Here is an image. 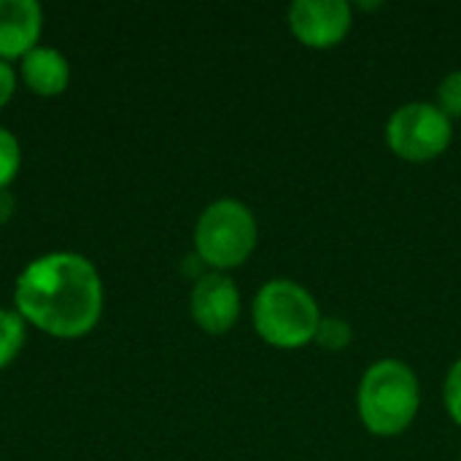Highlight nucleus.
<instances>
[{"instance_id": "1", "label": "nucleus", "mask_w": 461, "mask_h": 461, "mask_svg": "<svg viewBox=\"0 0 461 461\" xmlns=\"http://www.w3.org/2000/svg\"><path fill=\"white\" fill-rule=\"evenodd\" d=\"M16 313L54 338H84L103 313V281L95 265L73 251L32 259L14 292Z\"/></svg>"}, {"instance_id": "2", "label": "nucleus", "mask_w": 461, "mask_h": 461, "mask_svg": "<svg viewBox=\"0 0 461 461\" xmlns=\"http://www.w3.org/2000/svg\"><path fill=\"white\" fill-rule=\"evenodd\" d=\"M357 405L367 432L378 438L402 435L421 405V386L413 367L400 359L373 362L359 381Z\"/></svg>"}, {"instance_id": "3", "label": "nucleus", "mask_w": 461, "mask_h": 461, "mask_svg": "<svg viewBox=\"0 0 461 461\" xmlns=\"http://www.w3.org/2000/svg\"><path fill=\"white\" fill-rule=\"evenodd\" d=\"M259 338L276 348H303L316 338L321 313L313 294L289 278L267 281L251 305Z\"/></svg>"}, {"instance_id": "4", "label": "nucleus", "mask_w": 461, "mask_h": 461, "mask_svg": "<svg viewBox=\"0 0 461 461\" xmlns=\"http://www.w3.org/2000/svg\"><path fill=\"white\" fill-rule=\"evenodd\" d=\"M257 246V219L240 200L221 197L211 203L194 227V251L200 262L213 270H230L243 265Z\"/></svg>"}, {"instance_id": "5", "label": "nucleus", "mask_w": 461, "mask_h": 461, "mask_svg": "<svg viewBox=\"0 0 461 461\" xmlns=\"http://www.w3.org/2000/svg\"><path fill=\"white\" fill-rule=\"evenodd\" d=\"M451 116L435 103H405L386 122L389 149L408 162H429L440 157L451 146Z\"/></svg>"}, {"instance_id": "6", "label": "nucleus", "mask_w": 461, "mask_h": 461, "mask_svg": "<svg viewBox=\"0 0 461 461\" xmlns=\"http://www.w3.org/2000/svg\"><path fill=\"white\" fill-rule=\"evenodd\" d=\"M351 24V5L346 0H294L289 5V27L311 49L338 46Z\"/></svg>"}, {"instance_id": "7", "label": "nucleus", "mask_w": 461, "mask_h": 461, "mask_svg": "<svg viewBox=\"0 0 461 461\" xmlns=\"http://www.w3.org/2000/svg\"><path fill=\"white\" fill-rule=\"evenodd\" d=\"M189 311L197 327L208 335H224L235 327L240 316V292L235 281L219 270L205 273L197 278L192 297H189Z\"/></svg>"}, {"instance_id": "8", "label": "nucleus", "mask_w": 461, "mask_h": 461, "mask_svg": "<svg viewBox=\"0 0 461 461\" xmlns=\"http://www.w3.org/2000/svg\"><path fill=\"white\" fill-rule=\"evenodd\" d=\"M43 11L35 0H0V59L24 57L38 46Z\"/></svg>"}, {"instance_id": "9", "label": "nucleus", "mask_w": 461, "mask_h": 461, "mask_svg": "<svg viewBox=\"0 0 461 461\" xmlns=\"http://www.w3.org/2000/svg\"><path fill=\"white\" fill-rule=\"evenodd\" d=\"M22 81L30 92L41 97L62 95L70 84V65L68 59L49 46H35L22 57Z\"/></svg>"}, {"instance_id": "10", "label": "nucleus", "mask_w": 461, "mask_h": 461, "mask_svg": "<svg viewBox=\"0 0 461 461\" xmlns=\"http://www.w3.org/2000/svg\"><path fill=\"white\" fill-rule=\"evenodd\" d=\"M24 343V319L16 311L0 308V370L14 362Z\"/></svg>"}, {"instance_id": "11", "label": "nucleus", "mask_w": 461, "mask_h": 461, "mask_svg": "<svg viewBox=\"0 0 461 461\" xmlns=\"http://www.w3.org/2000/svg\"><path fill=\"white\" fill-rule=\"evenodd\" d=\"M354 338V330L346 319L340 316H321L319 330H316V343L327 351H343Z\"/></svg>"}, {"instance_id": "12", "label": "nucleus", "mask_w": 461, "mask_h": 461, "mask_svg": "<svg viewBox=\"0 0 461 461\" xmlns=\"http://www.w3.org/2000/svg\"><path fill=\"white\" fill-rule=\"evenodd\" d=\"M19 165H22V149H19V140L0 127V192L16 178L19 173Z\"/></svg>"}, {"instance_id": "13", "label": "nucleus", "mask_w": 461, "mask_h": 461, "mask_svg": "<svg viewBox=\"0 0 461 461\" xmlns=\"http://www.w3.org/2000/svg\"><path fill=\"white\" fill-rule=\"evenodd\" d=\"M438 105L448 116H461V70H451L438 86Z\"/></svg>"}, {"instance_id": "14", "label": "nucleus", "mask_w": 461, "mask_h": 461, "mask_svg": "<svg viewBox=\"0 0 461 461\" xmlns=\"http://www.w3.org/2000/svg\"><path fill=\"white\" fill-rule=\"evenodd\" d=\"M443 400L446 408L451 413V419L461 427V359H456L446 375V389H443Z\"/></svg>"}, {"instance_id": "15", "label": "nucleus", "mask_w": 461, "mask_h": 461, "mask_svg": "<svg viewBox=\"0 0 461 461\" xmlns=\"http://www.w3.org/2000/svg\"><path fill=\"white\" fill-rule=\"evenodd\" d=\"M14 89H16V73L8 62L0 59V108L14 97Z\"/></svg>"}, {"instance_id": "16", "label": "nucleus", "mask_w": 461, "mask_h": 461, "mask_svg": "<svg viewBox=\"0 0 461 461\" xmlns=\"http://www.w3.org/2000/svg\"><path fill=\"white\" fill-rule=\"evenodd\" d=\"M11 211H14V197L3 189L0 192V221H5L11 216Z\"/></svg>"}]
</instances>
